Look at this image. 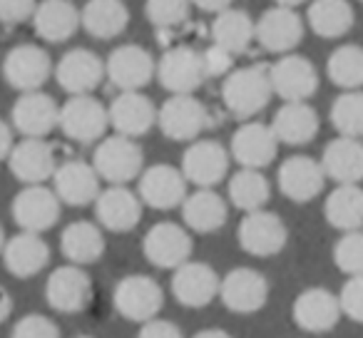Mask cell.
I'll list each match as a JSON object with an SVG mask.
<instances>
[{
  "label": "cell",
  "instance_id": "ffe728a7",
  "mask_svg": "<svg viewBox=\"0 0 363 338\" xmlns=\"http://www.w3.org/2000/svg\"><path fill=\"white\" fill-rule=\"evenodd\" d=\"M52 187L60 197L62 204L67 207H87L100 194V174L95 167L82 159H67L57 164L52 174Z\"/></svg>",
  "mask_w": 363,
  "mask_h": 338
},
{
  "label": "cell",
  "instance_id": "ab89813d",
  "mask_svg": "<svg viewBox=\"0 0 363 338\" xmlns=\"http://www.w3.org/2000/svg\"><path fill=\"white\" fill-rule=\"evenodd\" d=\"M331 122L343 137L363 140V92L346 90L331 107Z\"/></svg>",
  "mask_w": 363,
  "mask_h": 338
},
{
  "label": "cell",
  "instance_id": "e0dca14e",
  "mask_svg": "<svg viewBox=\"0 0 363 338\" xmlns=\"http://www.w3.org/2000/svg\"><path fill=\"white\" fill-rule=\"evenodd\" d=\"M229 154L217 140H199L182 154V174L197 187H214L227 177Z\"/></svg>",
  "mask_w": 363,
  "mask_h": 338
},
{
  "label": "cell",
  "instance_id": "f5cc1de1",
  "mask_svg": "<svg viewBox=\"0 0 363 338\" xmlns=\"http://www.w3.org/2000/svg\"><path fill=\"white\" fill-rule=\"evenodd\" d=\"M301 3H306V0H277V6H286V8H296Z\"/></svg>",
  "mask_w": 363,
  "mask_h": 338
},
{
  "label": "cell",
  "instance_id": "f6af8a7d",
  "mask_svg": "<svg viewBox=\"0 0 363 338\" xmlns=\"http://www.w3.org/2000/svg\"><path fill=\"white\" fill-rule=\"evenodd\" d=\"M234 52H229L227 47L217 45L214 43L212 47H207V50L202 52V62H204V72H207V77H222L227 75L229 70L234 67Z\"/></svg>",
  "mask_w": 363,
  "mask_h": 338
},
{
  "label": "cell",
  "instance_id": "bcb514c9",
  "mask_svg": "<svg viewBox=\"0 0 363 338\" xmlns=\"http://www.w3.org/2000/svg\"><path fill=\"white\" fill-rule=\"evenodd\" d=\"M35 6V0H0V23L3 26H18V23L30 21Z\"/></svg>",
  "mask_w": 363,
  "mask_h": 338
},
{
  "label": "cell",
  "instance_id": "f1b7e54d",
  "mask_svg": "<svg viewBox=\"0 0 363 338\" xmlns=\"http://www.w3.org/2000/svg\"><path fill=\"white\" fill-rule=\"evenodd\" d=\"M33 28L38 38L45 43H65L80 28V11L72 6L70 0H43L35 6L33 13Z\"/></svg>",
  "mask_w": 363,
  "mask_h": 338
},
{
  "label": "cell",
  "instance_id": "6da1fadb",
  "mask_svg": "<svg viewBox=\"0 0 363 338\" xmlns=\"http://www.w3.org/2000/svg\"><path fill=\"white\" fill-rule=\"evenodd\" d=\"M274 90L269 80V70L262 65L242 67V70H229L227 80L222 85V100L227 110L239 120H249L257 112L269 105Z\"/></svg>",
  "mask_w": 363,
  "mask_h": 338
},
{
  "label": "cell",
  "instance_id": "d590c367",
  "mask_svg": "<svg viewBox=\"0 0 363 338\" xmlns=\"http://www.w3.org/2000/svg\"><path fill=\"white\" fill-rule=\"evenodd\" d=\"M308 28L316 33L318 38H341L356 23L353 8L348 0H313L308 8Z\"/></svg>",
  "mask_w": 363,
  "mask_h": 338
},
{
  "label": "cell",
  "instance_id": "484cf974",
  "mask_svg": "<svg viewBox=\"0 0 363 338\" xmlns=\"http://www.w3.org/2000/svg\"><path fill=\"white\" fill-rule=\"evenodd\" d=\"M110 127L127 137H142L157 122V107L140 90H122L107 107Z\"/></svg>",
  "mask_w": 363,
  "mask_h": 338
},
{
  "label": "cell",
  "instance_id": "f907efd6",
  "mask_svg": "<svg viewBox=\"0 0 363 338\" xmlns=\"http://www.w3.org/2000/svg\"><path fill=\"white\" fill-rule=\"evenodd\" d=\"M11 313H13V298L6 288L0 286V323H6L11 318Z\"/></svg>",
  "mask_w": 363,
  "mask_h": 338
},
{
  "label": "cell",
  "instance_id": "603a6c76",
  "mask_svg": "<svg viewBox=\"0 0 363 338\" xmlns=\"http://www.w3.org/2000/svg\"><path fill=\"white\" fill-rule=\"evenodd\" d=\"M102 77H105V62L97 52L87 50V47L67 50L55 67L57 85L70 95L92 92L102 82Z\"/></svg>",
  "mask_w": 363,
  "mask_h": 338
},
{
  "label": "cell",
  "instance_id": "44dd1931",
  "mask_svg": "<svg viewBox=\"0 0 363 338\" xmlns=\"http://www.w3.org/2000/svg\"><path fill=\"white\" fill-rule=\"evenodd\" d=\"M254 38L269 52H289L301 43L303 21L294 8L277 6L254 23Z\"/></svg>",
  "mask_w": 363,
  "mask_h": 338
},
{
  "label": "cell",
  "instance_id": "ba28073f",
  "mask_svg": "<svg viewBox=\"0 0 363 338\" xmlns=\"http://www.w3.org/2000/svg\"><path fill=\"white\" fill-rule=\"evenodd\" d=\"M8 167L18 182L45 184L57 169L55 145L45 142L43 137H26L23 142L13 145L11 154H8Z\"/></svg>",
  "mask_w": 363,
  "mask_h": 338
},
{
  "label": "cell",
  "instance_id": "5bb4252c",
  "mask_svg": "<svg viewBox=\"0 0 363 338\" xmlns=\"http://www.w3.org/2000/svg\"><path fill=\"white\" fill-rule=\"evenodd\" d=\"M187 197V177L172 164H152L140 172V199L152 209L179 207Z\"/></svg>",
  "mask_w": 363,
  "mask_h": 338
},
{
  "label": "cell",
  "instance_id": "7a4b0ae2",
  "mask_svg": "<svg viewBox=\"0 0 363 338\" xmlns=\"http://www.w3.org/2000/svg\"><path fill=\"white\" fill-rule=\"evenodd\" d=\"M92 167L105 182L127 184L140 177L142 167H145V154H142V147L135 142V137L117 132L97 145Z\"/></svg>",
  "mask_w": 363,
  "mask_h": 338
},
{
  "label": "cell",
  "instance_id": "30bf717a",
  "mask_svg": "<svg viewBox=\"0 0 363 338\" xmlns=\"http://www.w3.org/2000/svg\"><path fill=\"white\" fill-rule=\"evenodd\" d=\"M155 70H157V77H160V85L164 87V90H169L172 95H174V92H194L207 80L202 52L187 45L167 50L164 55L160 57Z\"/></svg>",
  "mask_w": 363,
  "mask_h": 338
},
{
  "label": "cell",
  "instance_id": "9a60e30c",
  "mask_svg": "<svg viewBox=\"0 0 363 338\" xmlns=\"http://www.w3.org/2000/svg\"><path fill=\"white\" fill-rule=\"evenodd\" d=\"M45 298L60 313H80L92 301V278L77 264L60 266L45 283Z\"/></svg>",
  "mask_w": 363,
  "mask_h": 338
},
{
  "label": "cell",
  "instance_id": "8992f818",
  "mask_svg": "<svg viewBox=\"0 0 363 338\" xmlns=\"http://www.w3.org/2000/svg\"><path fill=\"white\" fill-rule=\"evenodd\" d=\"M115 308L122 318L135 323H145L147 318L157 316L164 303V291L155 278L145 274L125 276L115 286Z\"/></svg>",
  "mask_w": 363,
  "mask_h": 338
},
{
  "label": "cell",
  "instance_id": "c3c4849f",
  "mask_svg": "<svg viewBox=\"0 0 363 338\" xmlns=\"http://www.w3.org/2000/svg\"><path fill=\"white\" fill-rule=\"evenodd\" d=\"M11 150H13V130L0 120V162L8 159Z\"/></svg>",
  "mask_w": 363,
  "mask_h": 338
},
{
  "label": "cell",
  "instance_id": "7c38bea8",
  "mask_svg": "<svg viewBox=\"0 0 363 338\" xmlns=\"http://www.w3.org/2000/svg\"><path fill=\"white\" fill-rule=\"evenodd\" d=\"M52 72V60L48 50L38 45H18L3 60V75L6 82L18 92L40 90Z\"/></svg>",
  "mask_w": 363,
  "mask_h": 338
},
{
  "label": "cell",
  "instance_id": "7dc6e473",
  "mask_svg": "<svg viewBox=\"0 0 363 338\" xmlns=\"http://www.w3.org/2000/svg\"><path fill=\"white\" fill-rule=\"evenodd\" d=\"M182 331L174 321H167V318H147L140 328V338H179Z\"/></svg>",
  "mask_w": 363,
  "mask_h": 338
},
{
  "label": "cell",
  "instance_id": "4316f807",
  "mask_svg": "<svg viewBox=\"0 0 363 338\" xmlns=\"http://www.w3.org/2000/svg\"><path fill=\"white\" fill-rule=\"evenodd\" d=\"M341 318V303L338 296L321 286L306 288L294 301V321L298 328L308 333H326Z\"/></svg>",
  "mask_w": 363,
  "mask_h": 338
},
{
  "label": "cell",
  "instance_id": "d6986e66",
  "mask_svg": "<svg viewBox=\"0 0 363 338\" xmlns=\"http://www.w3.org/2000/svg\"><path fill=\"white\" fill-rule=\"evenodd\" d=\"M95 214L100 227H105L107 232H132L142 219V199L125 184H112L107 189H100L95 199Z\"/></svg>",
  "mask_w": 363,
  "mask_h": 338
},
{
  "label": "cell",
  "instance_id": "836d02e7",
  "mask_svg": "<svg viewBox=\"0 0 363 338\" xmlns=\"http://www.w3.org/2000/svg\"><path fill=\"white\" fill-rule=\"evenodd\" d=\"M60 252L70 264L87 266L95 264L105 254V237L102 229L92 222H72L60 237Z\"/></svg>",
  "mask_w": 363,
  "mask_h": 338
},
{
  "label": "cell",
  "instance_id": "816d5d0a",
  "mask_svg": "<svg viewBox=\"0 0 363 338\" xmlns=\"http://www.w3.org/2000/svg\"><path fill=\"white\" fill-rule=\"evenodd\" d=\"M197 338H229V333L224 328H204L197 333Z\"/></svg>",
  "mask_w": 363,
  "mask_h": 338
},
{
  "label": "cell",
  "instance_id": "f546056e",
  "mask_svg": "<svg viewBox=\"0 0 363 338\" xmlns=\"http://www.w3.org/2000/svg\"><path fill=\"white\" fill-rule=\"evenodd\" d=\"M321 167L333 182L358 184L363 179V142L343 135L331 140L323 150Z\"/></svg>",
  "mask_w": 363,
  "mask_h": 338
},
{
  "label": "cell",
  "instance_id": "4dcf8cb0",
  "mask_svg": "<svg viewBox=\"0 0 363 338\" xmlns=\"http://www.w3.org/2000/svg\"><path fill=\"white\" fill-rule=\"evenodd\" d=\"M182 207V217L189 229L199 234H212L227 224V202L222 194H217L212 187H202L199 192L184 197Z\"/></svg>",
  "mask_w": 363,
  "mask_h": 338
},
{
  "label": "cell",
  "instance_id": "cb8c5ba5",
  "mask_svg": "<svg viewBox=\"0 0 363 338\" xmlns=\"http://www.w3.org/2000/svg\"><path fill=\"white\" fill-rule=\"evenodd\" d=\"M155 60L142 45H120L105 62V75L120 90H140L155 75Z\"/></svg>",
  "mask_w": 363,
  "mask_h": 338
},
{
  "label": "cell",
  "instance_id": "7402d4cb",
  "mask_svg": "<svg viewBox=\"0 0 363 338\" xmlns=\"http://www.w3.org/2000/svg\"><path fill=\"white\" fill-rule=\"evenodd\" d=\"M13 127L23 137H45L57 127L60 107L48 92L28 90L13 105Z\"/></svg>",
  "mask_w": 363,
  "mask_h": 338
},
{
  "label": "cell",
  "instance_id": "d6a6232c",
  "mask_svg": "<svg viewBox=\"0 0 363 338\" xmlns=\"http://www.w3.org/2000/svg\"><path fill=\"white\" fill-rule=\"evenodd\" d=\"M130 23V11L122 0H87L80 11V28L97 40H112Z\"/></svg>",
  "mask_w": 363,
  "mask_h": 338
},
{
  "label": "cell",
  "instance_id": "b9f144b4",
  "mask_svg": "<svg viewBox=\"0 0 363 338\" xmlns=\"http://www.w3.org/2000/svg\"><path fill=\"white\" fill-rule=\"evenodd\" d=\"M333 261L343 274L353 276V274H363V232L361 229H351L343 232V237L336 242L333 249Z\"/></svg>",
  "mask_w": 363,
  "mask_h": 338
},
{
  "label": "cell",
  "instance_id": "4fadbf2b",
  "mask_svg": "<svg viewBox=\"0 0 363 338\" xmlns=\"http://www.w3.org/2000/svg\"><path fill=\"white\" fill-rule=\"evenodd\" d=\"M219 296L234 313H254L269 301V281L257 269H232L219 281Z\"/></svg>",
  "mask_w": 363,
  "mask_h": 338
},
{
  "label": "cell",
  "instance_id": "681fc988",
  "mask_svg": "<svg viewBox=\"0 0 363 338\" xmlns=\"http://www.w3.org/2000/svg\"><path fill=\"white\" fill-rule=\"evenodd\" d=\"M232 3L234 0H192V6L202 8L207 13H222L227 8H232Z\"/></svg>",
  "mask_w": 363,
  "mask_h": 338
},
{
  "label": "cell",
  "instance_id": "5b68a950",
  "mask_svg": "<svg viewBox=\"0 0 363 338\" xmlns=\"http://www.w3.org/2000/svg\"><path fill=\"white\" fill-rule=\"evenodd\" d=\"M247 217L239 222V247L252 257H274L279 254L289 242L286 224L281 217L267 209H254V212H244Z\"/></svg>",
  "mask_w": 363,
  "mask_h": 338
},
{
  "label": "cell",
  "instance_id": "8fae6325",
  "mask_svg": "<svg viewBox=\"0 0 363 338\" xmlns=\"http://www.w3.org/2000/svg\"><path fill=\"white\" fill-rule=\"evenodd\" d=\"M145 259L157 269H177L192 257V237L179 224L160 222L142 239Z\"/></svg>",
  "mask_w": 363,
  "mask_h": 338
},
{
  "label": "cell",
  "instance_id": "3957f363",
  "mask_svg": "<svg viewBox=\"0 0 363 338\" xmlns=\"http://www.w3.org/2000/svg\"><path fill=\"white\" fill-rule=\"evenodd\" d=\"M57 127H60L67 140L77 142V145H92L107 132L110 115H107V107L97 97H92L90 92H82V95H72L60 107Z\"/></svg>",
  "mask_w": 363,
  "mask_h": 338
},
{
  "label": "cell",
  "instance_id": "60d3db41",
  "mask_svg": "<svg viewBox=\"0 0 363 338\" xmlns=\"http://www.w3.org/2000/svg\"><path fill=\"white\" fill-rule=\"evenodd\" d=\"M192 0H147L145 16L160 30H172L189 21Z\"/></svg>",
  "mask_w": 363,
  "mask_h": 338
},
{
  "label": "cell",
  "instance_id": "1f68e13d",
  "mask_svg": "<svg viewBox=\"0 0 363 338\" xmlns=\"http://www.w3.org/2000/svg\"><path fill=\"white\" fill-rule=\"evenodd\" d=\"M272 130L284 145H306L318 132V115L313 107L303 102H284L281 110L274 115Z\"/></svg>",
  "mask_w": 363,
  "mask_h": 338
},
{
  "label": "cell",
  "instance_id": "7bdbcfd3",
  "mask_svg": "<svg viewBox=\"0 0 363 338\" xmlns=\"http://www.w3.org/2000/svg\"><path fill=\"white\" fill-rule=\"evenodd\" d=\"M60 328L43 313H28L13 326V338H57Z\"/></svg>",
  "mask_w": 363,
  "mask_h": 338
},
{
  "label": "cell",
  "instance_id": "ee69618b",
  "mask_svg": "<svg viewBox=\"0 0 363 338\" xmlns=\"http://www.w3.org/2000/svg\"><path fill=\"white\" fill-rule=\"evenodd\" d=\"M338 303H341V313L363 323V274H353L343 283L341 293H338Z\"/></svg>",
  "mask_w": 363,
  "mask_h": 338
},
{
  "label": "cell",
  "instance_id": "8d00e7d4",
  "mask_svg": "<svg viewBox=\"0 0 363 338\" xmlns=\"http://www.w3.org/2000/svg\"><path fill=\"white\" fill-rule=\"evenodd\" d=\"M212 40L217 45L227 47L229 52L239 55L249 47L254 40V21L244 11L237 8H227V11L217 13L212 23Z\"/></svg>",
  "mask_w": 363,
  "mask_h": 338
},
{
  "label": "cell",
  "instance_id": "db71d44e",
  "mask_svg": "<svg viewBox=\"0 0 363 338\" xmlns=\"http://www.w3.org/2000/svg\"><path fill=\"white\" fill-rule=\"evenodd\" d=\"M3 244H6V232H3V227H0V252H3Z\"/></svg>",
  "mask_w": 363,
  "mask_h": 338
},
{
  "label": "cell",
  "instance_id": "277c9868",
  "mask_svg": "<svg viewBox=\"0 0 363 338\" xmlns=\"http://www.w3.org/2000/svg\"><path fill=\"white\" fill-rule=\"evenodd\" d=\"M157 125L169 140L189 142L202 135V130L209 125V112L192 92H174L157 110Z\"/></svg>",
  "mask_w": 363,
  "mask_h": 338
},
{
  "label": "cell",
  "instance_id": "74e56055",
  "mask_svg": "<svg viewBox=\"0 0 363 338\" xmlns=\"http://www.w3.org/2000/svg\"><path fill=\"white\" fill-rule=\"evenodd\" d=\"M269 197H272V189H269V179L262 174V169L242 167L229 179V202L242 212H254V209L267 207Z\"/></svg>",
  "mask_w": 363,
  "mask_h": 338
},
{
  "label": "cell",
  "instance_id": "9c48e42d",
  "mask_svg": "<svg viewBox=\"0 0 363 338\" xmlns=\"http://www.w3.org/2000/svg\"><path fill=\"white\" fill-rule=\"evenodd\" d=\"M272 90L284 102H303L318 90V72L313 62L303 55L286 52L269 67Z\"/></svg>",
  "mask_w": 363,
  "mask_h": 338
},
{
  "label": "cell",
  "instance_id": "52a82bcc",
  "mask_svg": "<svg viewBox=\"0 0 363 338\" xmlns=\"http://www.w3.org/2000/svg\"><path fill=\"white\" fill-rule=\"evenodd\" d=\"M60 197L55 189H48L43 184H26V189L16 194L11 204L13 219L26 232H48L60 219Z\"/></svg>",
  "mask_w": 363,
  "mask_h": 338
},
{
  "label": "cell",
  "instance_id": "f35d334b",
  "mask_svg": "<svg viewBox=\"0 0 363 338\" xmlns=\"http://www.w3.org/2000/svg\"><path fill=\"white\" fill-rule=\"evenodd\" d=\"M326 70L333 85L343 87V90L363 87V47L343 45L338 50H333L326 62Z\"/></svg>",
  "mask_w": 363,
  "mask_h": 338
},
{
  "label": "cell",
  "instance_id": "ac0fdd59",
  "mask_svg": "<svg viewBox=\"0 0 363 338\" xmlns=\"http://www.w3.org/2000/svg\"><path fill=\"white\" fill-rule=\"evenodd\" d=\"M219 274L204 261H184L174 269L172 293L187 308H202L219 293Z\"/></svg>",
  "mask_w": 363,
  "mask_h": 338
},
{
  "label": "cell",
  "instance_id": "83f0119b",
  "mask_svg": "<svg viewBox=\"0 0 363 338\" xmlns=\"http://www.w3.org/2000/svg\"><path fill=\"white\" fill-rule=\"evenodd\" d=\"M0 254H3L6 269L16 278L35 276L50 261V247L45 244V239L38 232H26V229L13 239H8Z\"/></svg>",
  "mask_w": 363,
  "mask_h": 338
},
{
  "label": "cell",
  "instance_id": "2e32d148",
  "mask_svg": "<svg viewBox=\"0 0 363 338\" xmlns=\"http://www.w3.org/2000/svg\"><path fill=\"white\" fill-rule=\"evenodd\" d=\"M326 172L321 162L306 154H294L281 162L279 167V189L286 199L298 204H306L323 192Z\"/></svg>",
  "mask_w": 363,
  "mask_h": 338
},
{
  "label": "cell",
  "instance_id": "d4e9b609",
  "mask_svg": "<svg viewBox=\"0 0 363 338\" xmlns=\"http://www.w3.org/2000/svg\"><path fill=\"white\" fill-rule=\"evenodd\" d=\"M281 142L277 140L272 125H264V122H247L242 125L232 137V157L242 167H254V169H262V167L272 164L277 159V152Z\"/></svg>",
  "mask_w": 363,
  "mask_h": 338
},
{
  "label": "cell",
  "instance_id": "e575fe53",
  "mask_svg": "<svg viewBox=\"0 0 363 338\" xmlns=\"http://www.w3.org/2000/svg\"><path fill=\"white\" fill-rule=\"evenodd\" d=\"M323 217L338 232L363 227V189L358 184H338L326 199Z\"/></svg>",
  "mask_w": 363,
  "mask_h": 338
}]
</instances>
